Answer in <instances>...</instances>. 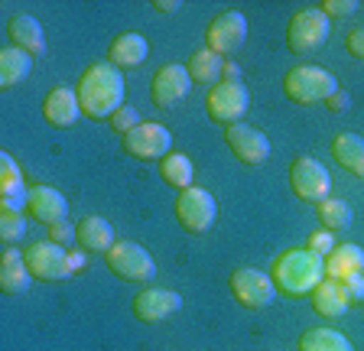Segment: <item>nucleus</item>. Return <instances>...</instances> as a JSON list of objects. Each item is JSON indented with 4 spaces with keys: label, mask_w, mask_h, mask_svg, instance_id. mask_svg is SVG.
Wrapping results in <instances>:
<instances>
[{
    "label": "nucleus",
    "mask_w": 364,
    "mask_h": 351,
    "mask_svg": "<svg viewBox=\"0 0 364 351\" xmlns=\"http://www.w3.org/2000/svg\"><path fill=\"white\" fill-rule=\"evenodd\" d=\"M78 107L88 121H111L124 107V75L111 62H95L78 75Z\"/></svg>",
    "instance_id": "f257e3e1"
},
{
    "label": "nucleus",
    "mask_w": 364,
    "mask_h": 351,
    "mask_svg": "<svg viewBox=\"0 0 364 351\" xmlns=\"http://www.w3.org/2000/svg\"><path fill=\"white\" fill-rule=\"evenodd\" d=\"M270 276L277 283V290L287 296H309L326 280V257L312 254L309 247H289L273 260Z\"/></svg>",
    "instance_id": "f03ea898"
},
{
    "label": "nucleus",
    "mask_w": 364,
    "mask_h": 351,
    "mask_svg": "<svg viewBox=\"0 0 364 351\" xmlns=\"http://www.w3.org/2000/svg\"><path fill=\"white\" fill-rule=\"evenodd\" d=\"M283 92L296 104H316V101H328L338 92V78L318 65H296L283 78Z\"/></svg>",
    "instance_id": "7ed1b4c3"
},
{
    "label": "nucleus",
    "mask_w": 364,
    "mask_h": 351,
    "mask_svg": "<svg viewBox=\"0 0 364 351\" xmlns=\"http://www.w3.org/2000/svg\"><path fill=\"white\" fill-rule=\"evenodd\" d=\"M176 218L186 231L192 234H205V231H212L215 222H218V202L208 189H192L179 192V199H176Z\"/></svg>",
    "instance_id": "20e7f679"
},
{
    "label": "nucleus",
    "mask_w": 364,
    "mask_h": 351,
    "mask_svg": "<svg viewBox=\"0 0 364 351\" xmlns=\"http://www.w3.org/2000/svg\"><path fill=\"white\" fill-rule=\"evenodd\" d=\"M105 257H107L111 274H117L127 283H146V280H153V274H156L153 254L146 251L144 244H136V241H117Z\"/></svg>",
    "instance_id": "39448f33"
},
{
    "label": "nucleus",
    "mask_w": 364,
    "mask_h": 351,
    "mask_svg": "<svg viewBox=\"0 0 364 351\" xmlns=\"http://www.w3.org/2000/svg\"><path fill=\"white\" fill-rule=\"evenodd\" d=\"M289 185L309 205H322L326 199H332V176L316 156H299L289 166Z\"/></svg>",
    "instance_id": "423d86ee"
},
{
    "label": "nucleus",
    "mask_w": 364,
    "mask_h": 351,
    "mask_svg": "<svg viewBox=\"0 0 364 351\" xmlns=\"http://www.w3.org/2000/svg\"><path fill=\"white\" fill-rule=\"evenodd\" d=\"M328 23H332V20L318 7H306V10H299V14H293V20H289V26H287L289 53H299V55L316 53L328 39Z\"/></svg>",
    "instance_id": "0eeeda50"
},
{
    "label": "nucleus",
    "mask_w": 364,
    "mask_h": 351,
    "mask_svg": "<svg viewBox=\"0 0 364 351\" xmlns=\"http://www.w3.org/2000/svg\"><path fill=\"white\" fill-rule=\"evenodd\" d=\"M250 107V92L244 88V82H218L215 88H208L205 94V111L208 117L218 124H241V117Z\"/></svg>",
    "instance_id": "6e6552de"
},
{
    "label": "nucleus",
    "mask_w": 364,
    "mask_h": 351,
    "mask_svg": "<svg viewBox=\"0 0 364 351\" xmlns=\"http://www.w3.org/2000/svg\"><path fill=\"white\" fill-rule=\"evenodd\" d=\"M26 267H30L33 280H46V283H55V280H68L75 274L72 264H68V247H59L55 241H36V244L26 247Z\"/></svg>",
    "instance_id": "1a4fd4ad"
},
{
    "label": "nucleus",
    "mask_w": 364,
    "mask_h": 351,
    "mask_svg": "<svg viewBox=\"0 0 364 351\" xmlns=\"http://www.w3.org/2000/svg\"><path fill=\"white\" fill-rule=\"evenodd\" d=\"M244 39H247V16L241 10H225L205 30V49H212L215 55L225 59L244 46Z\"/></svg>",
    "instance_id": "9d476101"
},
{
    "label": "nucleus",
    "mask_w": 364,
    "mask_h": 351,
    "mask_svg": "<svg viewBox=\"0 0 364 351\" xmlns=\"http://www.w3.org/2000/svg\"><path fill=\"white\" fill-rule=\"evenodd\" d=\"M231 293L244 309H267L277 296V283L270 274L257 267H237L231 274Z\"/></svg>",
    "instance_id": "9b49d317"
},
{
    "label": "nucleus",
    "mask_w": 364,
    "mask_h": 351,
    "mask_svg": "<svg viewBox=\"0 0 364 351\" xmlns=\"http://www.w3.org/2000/svg\"><path fill=\"white\" fill-rule=\"evenodd\" d=\"M228 146L235 153V160L244 163V166H264L270 160V140H267L264 130L250 127V124H231L225 134Z\"/></svg>",
    "instance_id": "f8f14e48"
},
{
    "label": "nucleus",
    "mask_w": 364,
    "mask_h": 351,
    "mask_svg": "<svg viewBox=\"0 0 364 351\" xmlns=\"http://www.w3.org/2000/svg\"><path fill=\"white\" fill-rule=\"evenodd\" d=\"M124 150L136 160H166L173 150V134L163 124H140L124 134Z\"/></svg>",
    "instance_id": "ddd939ff"
},
{
    "label": "nucleus",
    "mask_w": 364,
    "mask_h": 351,
    "mask_svg": "<svg viewBox=\"0 0 364 351\" xmlns=\"http://www.w3.org/2000/svg\"><path fill=\"white\" fill-rule=\"evenodd\" d=\"M189 92H192L189 69L179 65V62L163 65V69L153 75V82H150V98H153V104L156 107H176Z\"/></svg>",
    "instance_id": "4468645a"
},
{
    "label": "nucleus",
    "mask_w": 364,
    "mask_h": 351,
    "mask_svg": "<svg viewBox=\"0 0 364 351\" xmlns=\"http://www.w3.org/2000/svg\"><path fill=\"white\" fill-rule=\"evenodd\" d=\"M26 212H30L33 222L53 228V225L65 222L68 215V202L59 189L53 185H30V195H26Z\"/></svg>",
    "instance_id": "2eb2a0df"
},
{
    "label": "nucleus",
    "mask_w": 364,
    "mask_h": 351,
    "mask_svg": "<svg viewBox=\"0 0 364 351\" xmlns=\"http://www.w3.org/2000/svg\"><path fill=\"white\" fill-rule=\"evenodd\" d=\"M182 309V296L176 290H144L140 296H134V315L140 322H163L169 315H176Z\"/></svg>",
    "instance_id": "dca6fc26"
},
{
    "label": "nucleus",
    "mask_w": 364,
    "mask_h": 351,
    "mask_svg": "<svg viewBox=\"0 0 364 351\" xmlns=\"http://www.w3.org/2000/svg\"><path fill=\"white\" fill-rule=\"evenodd\" d=\"M43 117L53 124V127H62V130L72 127V124L82 117L75 88H65V85L49 88V94H46V101H43Z\"/></svg>",
    "instance_id": "f3484780"
},
{
    "label": "nucleus",
    "mask_w": 364,
    "mask_h": 351,
    "mask_svg": "<svg viewBox=\"0 0 364 351\" xmlns=\"http://www.w3.org/2000/svg\"><path fill=\"white\" fill-rule=\"evenodd\" d=\"M26 183H23V173L20 166L14 163L10 153H0V208L7 212H23L26 208Z\"/></svg>",
    "instance_id": "a211bd4d"
},
{
    "label": "nucleus",
    "mask_w": 364,
    "mask_h": 351,
    "mask_svg": "<svg viewBox=\"0 0 364 351\" xmlns=\"http://www.w3.org/2000/svg\"><path fill=\"white\" fill-rule=\"evenodd\" d=\"M7 36L14 39V46L23 49V53H30V55H43V53H46L43 23H39L33 14H16V16H10Z\"/></svg>",
    "instance_id": "6ab92c4d"
},
{
    "label": "nucleus",
    "mask_w": 364,
    "mask_h": 351,
    "mask_svg": "<svg viewBox=\"0 0 364 351\" xmlns=\"http://www.w3.org/2000/svg\"><path fill=\"white\" fill-rule=\"evenodd\" d=\"M78 228V247L88 254H107L114 244H117V237H114V225L101 215H88L82 222L75 225Z\"/></svg>",
    "instance_id": "aec40b11"
},
{
    "label": "nucleus",
    "mask_w": 364,
    "mask_h": 351,
    "mask_svg": "<svg viewBox=\"0 0 364 351\" xmlns=\"http://www.w3.org/2000/svg\"><path fill=\"white\" fill-rule=\"evenodd\" d=\"M150 55V46H146V39L140 33H121V36L111 43L107 49V62L117 65V69H140Z\"/></svg>",
    "instance_id": "412c9836"
},
{
    "label": "nucleus",
    "mask_w": 364,
    "mask_h": 351,
    "mask_svg": "<svg viewBox=\"0 0 364 351\" xmlns=\"http://www.w3.org/2000/svg\"><path fill=\"white\" fill-rule=\"evenodd\" d=\"M309 303H312V309H316L322 319H341V315L351 309L348 296H345V290H341V283L328 280V276L309 293Z\"/></svg>",
    "instance_id": "4be33fe9"
},
{
    "label": "nucleus",
    "mask_w": 364,
    "mask_h": 351,
    "mask_svg": "<svg viewBox=\"0 0 364 351\" xmlns=\"http://www.w3.org/2000/svg\"><path fill=\"white\" fill-rule=\"evenodd\" d=\"M364 274V251L358 244H335L326 254V276L328 280H348Z\"/></svg>",
    "instance_id": "5701e85b"
},
{
    "label": "nucleus",
    "mask_w": 364,
    "mask_h": 351,
    "mask_svg": "<svg viewBox=\"0 0 364 351\" xmlns=\"http://www.w3.org/2000/svg\"><path fill=\"white\" fill-rule=\"evenodd\" d=\"M332 156L341 169H348L351 176L364 179V137H358L351 130L338 134V137L332 140Z\"/></svg>",
    "instance_id": "b1692460"
},
{
    "label": "nucleus",
    "mask_w": 364,
    "mask_h": 351,
    "mask_svg": "<svg viewBox=\"0 0 364 351\" xmlns=\"http://www.w3.org/2000/svg\"><path fill=\"white\" fill-rule=\"evenodd\" d=\"M33 75V55L10 46L0 49V88H16Z\"/></svg>",
    "instance_id": "393cba45"
},
{
    "label": "nucleus",
    "mask_w": 364,
    "mask_h": 351,
    "mask_svg": "<svg viewBox=\"0 0 364 351\" xmlns=\"http://www.w3.org/2000/svg\"><path fill=\"white\" fill-rule=\"evenodd\" d=\"M299 351H355L348 335H341L338 328L318 325L299 335Z\"/></svg>",
    "instance_id": "a878e982"
},
{
    "label": "nucleus",
    "mask_w": 364,
    "mask_h": 351,
    "mask_svg": "<svg viewBox=\"0 0 364 351\" xmlns=\"http://www.w3.org/2000/svg\"><path fill=\"white\" fill-rule=\"evenodd\" d=\"M189 78L198 85H208V88H215V85L221 82V72H225V59L221 55H215L212 49H198L196 55L189 59Z\"/></svg>",
    "instance_id": "bb28decb"
},
{
    "label": "nucleus",
    "mask_w": 364,
    "mask_h": 351,
    "mask_svg": "<svg viewBox=\"0 0 364 351\" xmlns=\"http://www.w3.org/2000/svg\"><path fill=\"white\" fill-rule=\"evenodd\" d=\"M159 176L166 179L169 185H176L179 192L192 189V176H196V166L186 153H169L166 160H159Z\"/></svg>",
    "instance_id": "cd10ccee"
},
{
    "label": "nucleus",
    "mask_w": 364,
    "mask_h": 351,
    "mask_svg": "<svg viewBox=\"0 0 364 351\" xmlns=\"http://www.w3.org/2000/svg\"><path fill=\"white\" fill-rule=\"evenodd\" d=\"M316 215L326 231H345L351 225V205L345 199H326L322 205H316Z\"/></svg>",
    "instance_id": "c85d7f7f"
},
{
    "label": "nucleus",
    "mask_w": 364,
    "mask_h": 351,
    "mask_svg": "<svg viewBox=\"0 0 364 351\" xmlns=\"http://www.w3.org/2000/svg\"><path fill=\"white\" fill-rule=\"evenodd\" d=\"M30 267H26V260L23 264H4L0 267V290L7 293V296H20V293L30 290Z\"/></svg>",
    "instance_id": "c756f323"
},
{
    "label": "nucleus",
    "mask_w": 364,
    "mask_h": 351,
    "mask_svg": "<svg viewBox=\"0 0 364 351\" xmlns=\"http://www.w3.org/2000/svg\"><path fill=\"white\" fill-rule=\"evenodd\" d=\"M23 234H26V218H23V212L0 208V241H4V244H20Z\"/></svg>",
    "instance_id": "7c9ffc66"
},
{
    "label": "nucleus",
    "mask_w": 364,
    "mask_h": 351,
    "mask_svg": "<svg viewBox=\"0 0 364 351\" xmlns=\"http://www.w3.org/2000/svg\"><path fill=\"white\" fill-rule=\"evenodd\" d=\"M140 124H144V121H140V111H136L134 104H124L121 111H117V114L111 117V127H114V130H121V134H130V130L140 127Z\"/></svg>",
    "instance_id": "2f4dec72"
},
{
    "label": "nucleus",
    "mask_w": 364,
    "mask_h": 351,
    "mask_svg": "<svg viewBox=\"0 0 364 351\" xmlns=\"http://www.w3.org/2000/svg\"><path fill=\"white\" fill-rule=\"evenodd\" d=\"M318 10H322L328 20H341V16L358 14V0H322Z\"/></svg>",
    "instance_id": "473e14b6"
},
{
    "label": "nucleus",
    "mask_w": 364,
    "mask_h": 351,
    "mask_svg": "<svg viewBox=\"0 0 364 351\" xmlns=\"http://www.w3.org/2000/svg\"><path fill=\"white\" fill-rule=\"evenodd\" d=\"M306 247H309L312 254H318V257H326V254L335 247V234H332V231H326V228H318V231H312V234H309Z\"/></svg>",
    "instance_id": "72a5a7b5"
},
{
    "label": "nucleus",
    "mask_w": 364,
    "mask_h": 351,
    "mask_svg": "<svg viewBox=\"0 0 364 351\" xmlns=\"http://www.w3.org/2000/svg\"><path fill=\"white\" fill-rule=\"evenodd\" d=\"M49 241H55L59 247H68L72 241H78V228L75 225H68V222H59L49 228Z\"/></svg>",
    "instance_id": "f704fd0d"
},
{
    "label": "nucleus",
    "mask_w": 364,
    "mask_h": 351,
    "mask_svg": "<svg viewBox=\"0 0 364 351\" xmlns=\"http://www.w3.org/2000/svg\"><path fill=\"white\" fill-rule=\"evenodd\" d=\"M341 290H345V296H348V303H351V306L364 303V274L348 276V280H341Z\"/></svg>",
    "instance_id": "c9c22d12"
},
{
    "label": "nucleus",
    "mask_w": 364,
    "mask_h": 351,
    "mask_svg": "<svg viewBox=\"0 0 364 351\" xmlns=\"http://www.w3.org/2000/svg\"><path fill=\"white\" fill-rule=\"evenodd\" d=\"M345 49H348L355 59H364V26L361 30H351L348 39H345Z\"/></svg>",
    "instance_id": "e433bc0d"
},
{
    "label": "nucleus",
    "mask_w": 364,
    "mask_h": 351,
    "mask_svg": "<svg viewBox=\"0 0 364 351\" xmlns=\"http://www.w3.org/2000/svg\"><path fill=\"white\" fill-rule=\"evenodd\" d=\"M326 104H328V111H348L351 98H348V92H341V88H338V92H335L332 98L326 101Z\"/></svg>",
    "instance_id": "4c0bfd02"
},
{
    "label": "nucleus",
    "mask_w": 364,
    "mask_h": 351,
    "mask_svg": "<svg viewBox=\"0 0 364 351\" xmlns=\"http://www.w3.org/2000/svg\"><path fill=\"white\" fill-rule=\"evenodd\" d=\"M179 7H182L179 0H153V10H156V14H176Z\"/></svg>",
    "instance_id": "58836bf2"
},
{
    "label": "nucleus",
    "mask_w": 364,
    "mask_h": 351,
    "mask_svg": "<svg viewBox=\"0 0 364 351\" xmlns=\"http://www.w3.org/2000/svg\"><path fill=\"white\" fill-rule=\"evenodd\" d=\"M221 78H225V82H241V65H237V62H225Z\"/></svg>",
    "instance_id": "ea45409f"
},
{
    "label": "nucleus",
    "mask_w": 364,
    "mask_h": 351,
    "mask_svg": "<svg viewBox=\"0 0 364 351\" xmlns=\"http://www.w3.org/2000/svg\"><path fill=\"white\" fill-rule=\"evenodd\" d=\"M68 264H72V270H85V264H88V257H85V251H68Z\"/></svg>",
    "instance_id": "a19ab883"
}]
</instances>
